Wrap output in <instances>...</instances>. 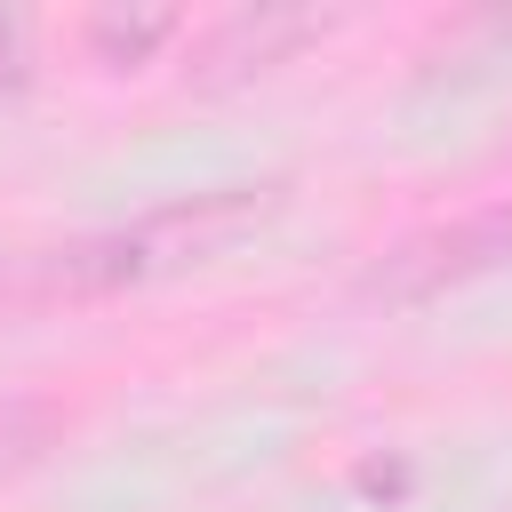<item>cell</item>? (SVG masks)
<instances>
[{
  "label": "cell",
  "mask_w": 512,
  "mask_h": 512,
  "mask_svg": "<svg viewBox=\"0 0 512 512\" xmlns=\"http://www.w3.org/2000/svg\"><path fill=\"white\" fill-rule=\"evenodd\" d=\"M264 208H272V184H224V192L168 200V208H152V216H136V224H112V232H88V240H72V248H48L40 272H32V296H112V288H128V280L200 264L208 248L240 240Z\"/></svg>",
  "instance_id": "6da1fadb"
},
{
  "label": "cell",
  "mask_w": 512,
  "mask_h": 512,
  "mask_svg": "<svg viewBox=\"0 0 512 512\" xmlns=\"http://www.w3.org/2000/svg\"><path fill=\"white\" fill-rule=\"evenodd\" d=\"M496 256H512V208H488V216H464V224H448V232L408 240L400 256H384V264L368 272V296H392V304L440 296L448 280H472V272L496 264Z\"/></svg>",
  "instance_id": "7a4b0ae2"
},
{
  "label": "cell",
  "mask_w": 512,
  "mask_h": 512,
  "mask_svg": "<svg viewBox=\"0 0 512 512\" xmlns=\"http://www.w3.org/2000/svg\"><path fill=\"white\" fill-rule=\"evenodd\" d=\"M328 32V16H312V8H240V16H224L216 32H208V48H200V64H216V80H232V72H264V64H288L304 40H320Z\"/></svg>",
  "instance_id": "3957f363"
},
{
  "label": "cell",
  "mask_w": 512,
  "mask_h": 512,
  "mask_svg": "<svg viewBox=\"0 0 512 512\" xmlns=\"http://www.w3.org/2000/svg\"><path fill=\"white\" fill-rule=\"evenodd\" d=\"M168 32H176V16H168V8H144V16H120V8H112V16H96V24H88V40H96V56H104V64H144Z\"/></svg>",
  "instance_id": "277c9868"
},
{
  "label": "cell",
  "mask_w": 512,
  "mask_h": 512,
  "mask_svg": "<svg viewBox=\"0 0 512 512\" xmlns=\"http://www.w3.org/2000/svg\"><path fill=\"white\" fill-rule=\"evenodd\" d=\"M56 440V408H32V400H0V480H16L24 464H40Z\"/></svg>",
  "instance_id": "5b68a950"
}]
</instances>
